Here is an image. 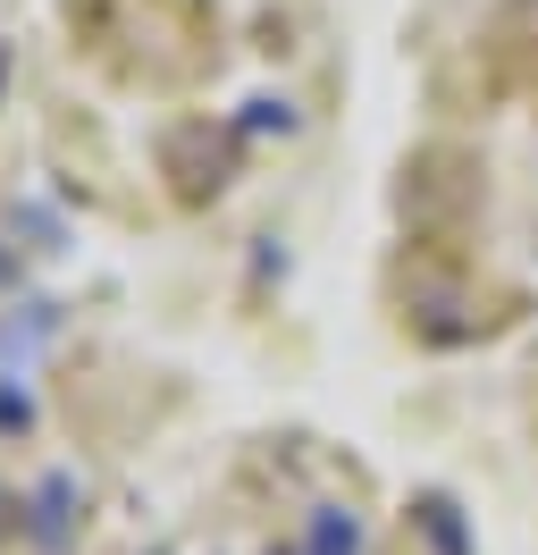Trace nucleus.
Masks as SVG:
<instances>
[{"label": "nucleus", "instance_id": "obj_6", "mask_svg": "<svg viewBox=\"0 0 538 555\" xmlns=\"http://www.w3.org/2000/svg\"><path fill=\"white\" fill-rule=\"evenodd\" d=\"M0 270H9V261H0Z\"/></svg>", "mask_w": 538, "mask_h": 555}, {"label": "nucleus", "instance_id": "obj_4", "mask_svg": "<svg viewBox=\"0 0 538 555\" xmlns=\"http://www.w3.org/2000/svg\"><path fill=\"white\" fill-rule=\"evenodd\" d=\"M244 127H295V109H286V102H253V109H244Z\"/></svg>", "mask_w": 538, "mask_h": 555}, {"label": "nucleus", "instance_id": "obj_1", "mask_svg": "<svg viewBox=\"0 0 538 555\" xmlns=\"http://www.w3.org/2000/svg\"><path fill=\"white\" fill-rule=\"evenodd\" d=\"M51 304H17V320H0V371H17V362H26L34 346H42V337H51Z\"/></svg>", "mask_w": 538, "mask_h": 555}, {"label": "nucleus", "instance_id": "obj_5", "mask_svg": "<svg viewBox=\"0 0 538 555\" xmlns=\"http://www.w3.org/2000/svg\"><path fill=\"white\" fill-rule=\"evenodd\" d=\"M0 76H9V60H0Z\"/></svg>", "mask_w": 538, "mask_h": 555}, {"label": "nucleus", "instance_id": "obj_3", "mask_svg": "<svg viewBox=\"0 0 538 555\" xmlns=\"http://www.w3.org/2000/svg\"><path fill=\"white\" fill-rule=\"evenodd\" d=\"M34 530H42V547H60V539H67V480L42 488V521H34Z\"/></svg>", "mask_w": 538, "mask_h": 555}, {"label": "nucleus", "instance_id": "obj_2", "mask_svg": "<svg viewBox=\"0 0 538 555\" xmlns=\"http://www.w3.org/2000/svg\"><path fill=\"white\" fill-rule=\"evenodd\" d=\"M354 547H362L354 514H345V505H320V514H311V555H354Z\"/></svg>", "mask_w": 538, "mask_h": 555}]
</instances>
